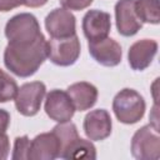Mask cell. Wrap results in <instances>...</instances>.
<instances>
[{
    "label": "cell",
    "instance_id": "9",
    "mask_svg": "<svg viewBox=\"0 0 160 160\" xmlns=\"http://www.w3.org/2000/svg\"><path fill=\"white\" fill-rule=\"evenodd\" d=\"M75 16L64 8L54 9L45 19V28L51 38H66L75 32Z\"/></svg>",
    "mask_w": 160,
    "mask_h": 160
},
{
    "label": "cell",
    "instance_id": "3",
    "mask_svg": "<svg viewBox=\"0 0 160 160\" xmlns=\"http://www.w3.org/2000/svg\"><path fill=\"white\" fill-rule=\"evenodd\" d=\"M145 100L134 89L120 90L112 100V110L116 119L122 124H135L145 114Z\"/></svg>",
    "mask_w": 160,
    "mask_h": 160
},
{
    "label": "cell",
    "instance_id": "22",
    "mask_svg": "<svg viewBox=\"0 0 160 160\" xmlns=\"http://www.w3.org/2000/svg\"><path fill=\"white\" fill-rule=\"evenodd\" d=\"M10 150V141L6 134L0 135V160H4L8 158Z\"/></svg>",
    "mask_w": 160,
    "mask_h": 160
},
{
    "label": "cell",
    "instance_id": "11",
    "mask_svg": "<svg viewBox=\"0 0 160 160\" xmlns=\"http://www.w3.org/2000/svg\"><path fill=\"white\" fill-rule=\"evenodd\" d=\"M116 28L120 35L132 36L142 26L134 8V0H119L115 5Z\"/></svg>",
    "mask_w": 160,
    "mask_h": 160
},
{
    "label": "cell",
    "instance_id": "17",
    "mask_svg": "<svg viewBox=\"0 0 160 160\" xmlns=\"http://www.w3.org/2000/svg\"><path fill=\"white\" fill-rule=\"evenodd\" d=\"M134 8L141 22L159 24L160 21L159 0H134Z\"/></svg>",
    "mask_w": 160,
    "mask_h": 160
},
{
    "label": "cell",
    "instance_id": "21",
    "mask_svg": "<svg viewBox=\"0 0 160 160\" xmlns=\"http://www.w3.org/2000/svg\"><path fill=\"white\" fill-rule=\"evenodd\" d=\"M59 1L64 6V9L75 10V11L86 9L92 2V0H59Z\"/></svg>",
    "mask_w": 160,
    "mask_h": 160
},
{
    "label": "cell",
    "instance_id": "2",
    "mask_svg": "<svg viewBox=\"0 0 160 160\" xmlns=\"http://www.w3.org/2000/svg\"><path fill=\"white\" fill-rule=\"evenodd\" d=\"M5 36L9 45H29L36 41L42 32L36 18L29 12H21L12 16L5 26Z\"/></svg>",
    "mask_w": 160,
    "mask_h": 160
},
{
    "label": "cell",
    "instance_id": "19",
    "mask_svg": "<svg viewBox=\"0 0 160 160\" xmlns=\"http://www.w3.org/2000/svg\"><path fill=\"white\" fill-rule=\"evenodd\" d=\"M18 89L19 88L16 81L9 74L0 69V102L12 100L18 92Z\"/></svg>",
    "mask_w": 160,
    "mask_h": 160
},
{
    "label": "cell",
    "instance_id": "15",
    "mask_svg": "<svg viewBox=\"0 0 160 160\" xmlns=\"http://www.w3.org/2000/svg\"><path fill=\"white\" fill-rule=\"evenodd\" d=\"M66 92L70 96L75 110L78 111H85L92 108L98 100V89L86 81L71 84Z\"/></svg>",
    "mask_w": 160,
    "mask_h": 160
},
{
    "label": "cell",
    "instance_id": "14",
    "mask_svg": "<svg viewBox=\"0 0 160 160\" xmlns=\"http://www.w3.org/2000/svg\"><path fill=\"white\" fill-rule=\"evenodd\" d=\"M158 52V42L152 39H142L134 42L128 52L129 65L132 70L141 71L146 69Z\"/></svg>",
    "mask_w": 160,
    "mask_h": 160
},
{
    "label": "cell",
    "instance_id": "23",
    "mask_svg": "<svg viewBox=\"0 0 160 160\" xmlns=\"http://www.w3.org/2000/svg\"><path fill=\"white\" fill-rule=\"evenodd\" d=\"M9 124H10V114L6 110L0 109V135L6 132Z\"/></svg>",
    "mask_w": 160,
    "mask_h": 160
},
{
    "label": "cell",
    "instance_id": "1",
    "mask_svg": "<svg viewBox=\"0 0 160 160\" xmlns=\"http://www.w3.org/2000/svg\"><path fill=\"white\" fill-rule=\"evenodd\" d=\"M48 58V44L42 36L29 45H9L4 51L5 66L20 78L34 75Z\"/></svg>",
    "mask_w": 160,
    "mask_h": 160
},
{
    "label": "cell",
    "instance_id": "12",
    "mask_svg": "<svg viewBox=\"0 0 160 160\" xmlns=\"http://www.w3.org/2000/svg\"><path fill=\"white\" fill-rule=\"evenodd\" d=\"M85 135L92 141H100L106 139L111 134V118L104 109H96L90 111L84 119Z\"/></svg>",
    "mask_w": 160,
    "mask_h": 160
},
{
    "label": "cell",
    "instance_id": "24",
    "mask_svg": "<svg viewBox=\"0 0 160 160\" xmlns=\"http://www.w3.org/2000/svg\"><path fill=\"white\" fill-rule=\"evenodd\" d=\"M21 5L20 0H0V11H10Z\"/></svg>",
    "mask_w": 160,
    "mask_h": 160
},
{
    "label": "cell",
    "instance_id": "8",
    "mask_svg": "<svg viewBox=\"0 0 160 160\" xmlns=\"http://www.w3.org/2000/svg\"><path fill=\"white\" fill-rule=\"evenodd\" d=\"M111 29L110 14L101 10H89L82 18V31L89 41L108 38Z\"/></svg>",
    "mask_w": 160,
    "mask_h": 160
},
{
    "label": "cell",
    "instance_id": "6",
    "mask_svg": "<svg viewBox=\"0 0 160 160\" xmlns=\"http://www.w3.org/2000/svg\"><path fill=\"white\" fill-rule=\"evenodd\" d=\"M46 88L41 81H32L21 85L15 95V106L24 116H34L39 112Z\"/></svg>",
    "mask_w": 160,
    "mask_h": 160
},
{
    "label": "cell",
    "instance_id": "18",
    "mask_svg": "<svg viewBox=\"0 0 160 160\" xmlns=\"http://www.w3.org/2000/svg\"><path fill=\"white\" fill-rule=\"evenodd\" d=\"M52 132L56 135V138H58V140L60 142V155L75 139L79 138L76 126L72 122H69V121L59 122V125H56L52 129Z\"/></svg>",
    "mask_w": 160,
    "mask_h": 160
},
{
    "label": "cell",
    "instance_id": "16",
    "mask_svg": "<svg viewBox=\"0 0 160 160\" xmlns=\"http://www.w3.org/2000/svg\"><path fill=\"white\" fill-rule=\"evenodd\" d=\"M60 158L75 159V160H80V159L94 160L96 159V149L91 141L78 138L61 152Z\"/></svg>",
    "mask_w": 160,
    "mask_h": 160
},
{
    "label": "cell",
    "instance_id": "25",
    "mask_svg": "<svg viewBox=\"0 0 160 160\" xmlns=\"http://www.w3.org/2000/svg\"><path fill=\"white\" fill-rule=\"evenodd\" d=\"M21 5H25L28 8H40L48 2V0H20Z\"/></svg>",
    "mask_w": 160,
    "mask_h": 160
},
{
    "label": "cell",
    "instance_id": "5",
    "mask_svg": "<svg viewBox=\"0 0 160 160\" xmlns=\"http://www.w3.org/2000/svg\"><path fill=\"white\" fill-rule=\"evenodd\" d=\"M48 44V58L59 66L72 65L80 55V40L76 34L66 38H51Z\"/></svg>",
    "mask_w": 160,
    "mask_h": 160
},
{
    "label": "cell",
    "instance_id": "4",
    "mask_svg": "<svg viewBox=\"0 0 160 160\" xmlns=\"http://www.w3.org/2000/svg\"><path fill=\"white\" fill-rule=\"evenodd\" d=\"M131 154L139 160H158L160 158L159 130L151 124L136 130L131 140Z\"/></svg>",
    "mask_w": 160,
    "mask_h": 160
},
{
    "label": "cell",
    "instance_id": "7",
    "mask_svg": "<svg viewBox=\"0 0 160 160\" xmlns=\"http://www.w3.org/2000/svg\"><path fill=\"white\" fill-rule=\"evenodd\" d=\"M44 108L46 115L56 122L70 121L75 112V108L68 92L59 89H54L46 95Z\"/></svg>",
    "mask_w": 160,
    "mask_h": 160
},
{
    "label": "cell",
    "instance_id": "13",
    "mask_svg": "<svg viewBox=\"0 0 160 160\" xmlns=\"http://www.w3.org/2000/svg\"><path fill=\"white\" fill-rule=\"evenodd\" d=\"M59 156L60 142L52 131L42 132L31 140L29 160H54Z\"/></svg>",
    "mask_w": 160,
    "mask_h": 160
},
{
    "label": "cell",
    "instance_id": "10",
    "mask_svg": "<svg viewBox=\"0 0 160 160\" xmlns=\"http://www.w3.org/2000/svg\"><path fill=\"white\" fill-rule=\"evenodd\" d=\"M89 52L92 59L104 66H116L121 61L122 51L119 42L105 38L98 41H89Z\"/></svg>",
    "mask_w": 160,
    "mask_h": 160
},
{
    "label": "cell",
    "instance_id": "20",
    "mask_svg": "<svg viewBox=\"0 0 160 160\" xmlns=\"http://www.w3.org/2000/svg\"><path fill=\"white\" fill-rule=\"evenodd\" d=\"M30 140L26 135L18 136L14 141V150H12V159L14 160H29V151H30Z\"/></svg>",
    "mask_w": 160,
    "mask_h": 160
}]
</instances>
